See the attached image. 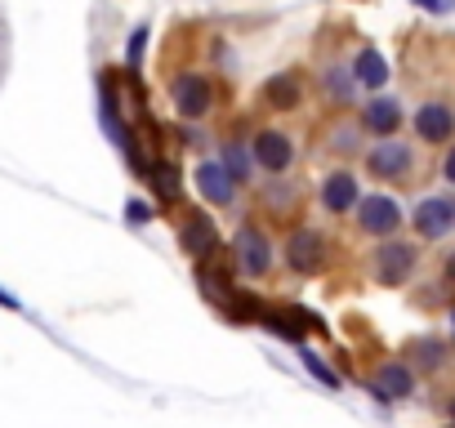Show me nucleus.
<instances>
[{
    "label": "nucleus",
    "instance_id": "4",
    "mask_svg": "<svg viewBox=\"0 0 455 428\" xmlns=\"http://www.w3.org/2000/svg\"><path fill=\"white\" fill-rule=\"evenodd\" d=\"M170 103H174V112H179V116H188V121L205 116V112H210V103H214L210 81H205V76H196V72L174 76V81H170Z\"/></svg>",
    "mask_w": 455,
    "mask_h": 428
},
{
    "label": "nucleus",
    "instance_id": "18",
    "mask_svg": "<svg viewBox=\"0 0 455 428\" xmlns=\"http://www.w3.org/2000/svg\"><path fill=\"white\" fill-rule=\"evenodd\" d=\"M143 50H148V32H143V28H139V32H134V36H130V50H125V63H130V67H134V63H139V59H143Z\"/></svg>",
    "mask_w": 455,
    "mask_h": 428
},
{
    "label": "nucleus",
    "instance_id": "1",
    "mask_svg": "<svg viewBox=\"0 0 455 428\" xmlns=\"http://www.w3.org/2000/svg\"><path fill=\"white\" fill-rule=\"evenodd\" d=\"M366 170L375 178H393V183H406V174L415 170V156H411V143H402L397 134L379 139L371 152H366Z\"/></svg>",
    "mask_w": 455,
    "mask_h": 428
},
{
    "label": "nucleus",
    "instance_id": "6",
    "mask_svg": "<svg viewBox=\"0 0 455 428\" xmlns=\"http://www.w3.org/2000/svg\"><path fill=\"white\" fill-rule=\"evenodd\" d=\"M251 156H255V165H264L268 174H286V170L295 165V143H291V134H282V130H264V134L255 139Z\"/></svg>",
    "mask_w": 455,
    "mask_h": 428
},
{
    "label": "nucleus",
    "instance_id": "23",
    "mask_svg": "<svg viewBox=\"0 0 455 428\" xmlns=\"http://www.w3.org/2000/svg\"><path fill=\"white\" fill-rule=\"evenodd\" d=\"M451 273H455V259H451Z\"/></svg>",
    "mask_w": 455,
    "mask_h": 428
},
{
    "label": "nucleus",
    "instance_id": "16",
    "mask_svg": "<svg viewBox=\"0 0 455 428\" xmlns=\"http://www.w3.org/2000/svg\"><path fill=\"white\" fill-rule=\"evenodd\" d=\"M326 90H331L335 99H353L357 81H353V72H344V67H331V72H326Z\"/></svg>",
    "mask_w": 455,
    "mask_h": 428
},
{
    "label": "nucleus",
    "instance_id": "15",
    "mask_svg": "<svg viewBox=\"0 0 455 428\" xmlns=\"http://www.w3.org/2000/svg\"><path fill=\"white\" fill-rule=\"evenodd\" d=\"M223 170L233 174V183H246V178L255 174V156H251L242 143H228V147H223Z\"/></svg>",
    "mask_w": 455,
    "mask_h": 428
},
{
    "label": "nucleus",
    "instance_id": "13",
    "mask_svg": "<svg viewBox=\"0 0 455 428\" xmlns=\"http://www.w3.org/2000/svg\"><path fill=\"white\" fill-rule=\"evenodd\" d=\"M397 125H402V103L397 99H371L362 107V130L388 139V134H397Z\"/></svg>",
    "mask_w": 455,
    "mask_h": 428
},
{
    "label": "nucleus",
    "instance_id": "10",
    "mask_svg": "<svg viewBox=\"0 0 455 428\" xmlns=\"http://www.w3.org/2000/svg\"><path fill=\"white\" fill-rule=\"evenodd\" d=\"M357 201H362V187H357V178L348 170L326 174V183H322V210L326 214H348Z\"/></svg>",
    "mask_w": 455,
    "mask_h": 428
},
{
    "label": "nucleus",
    "instance_id": "7",
    "mask_svg": "<svg viewBox=\"0 0 455 428\" xmlns=\"http://www.w3.org/2000/svg\"><path fill=\"white\" fill-rule=\"evenodd\" d=\"M286 264L304 277H313L322 264H326V237L313 233V228H299L291 242H286Z\"/></svg>",
    "mask_w": 455,
    "mask_h": 428
},
{
    "label": "nucleus",
    "instance_id": "19",
    "mask_svg": "<svg viewBox=\"0 0 455 428\" xmlns=\"http://www.w3.org/2000/svg\"><path fill=\"white\" fill-rule=\"evenodd\" d=\"M268 94H273V99H282V103H295V99H299V90H295V81H291V76H286V81H273V85H268Z\"/></svg>",
    "mask_w": 455,
    "mask_h": 428
},
{
    "label": "nucleus",
    "instance_id": "24",
    "mask_svg": "<svg viewBox=\"0 0 455 428\" xmlns=\"http://www.w3.org/2000/svg\"><path fill=\"white\" fill-rule=\"evenodd\" d=\"M451 415H455V406H451Z\"/></svg>",
    "mask_w": 455,
    "mask_h": 428
},
{
    "label": "nucleus",
    "instance_id": "21",
    "mask_svg": "<svg viewBox=\"0 0 455 428\" xmlns=\"http://www.w3.org/2000/svg\"><path fill=\"white\" fill-rule=\"evenodd\" d=\"M442 178L455 187V143H451V152H446V161H442Z\"/></svg>",
    "mask_w": 455,
    "mask_h": 428
},
{
    "label": "nucleus",
    "instance_id": "8",
    "mask_svg": "<svg viewBox=\"0 0 455 428\" xmlns=\"http://www.w3.org/2000/svg\"><path fill=\"white\" fill-rule=\"evenodd\" d=\"M237 268L246 277H264L273 268V246H268L264 233H255V228H242L237 233Z\"/></svg>",
    "mask_w": 455,
    "mask_h": 428
},
{
    "label": "nucleus",
    "instance_id": "22",
    "mask_svg": "<svg viewBox=\"0 0 455 428\" xmlns=\"http://www.w3.org/2000/svg\"><path fill=\"white\" fill-rule=\"evenodd\" d=\"M415 5H424V10H433V14H442V10H451V0H415Z\"/></svg>",
    "mask_w": 455,
    "mask_h": 428
},
{
    "label": "nucleus",
    "instance_id": "17",
    "mask_svg": "<svg viewBox=\"0 0 455 428\" xmlns=\"http://www.w3.org/2000/svg\"><path fill=\"white\" fill-rule=\"evenodd\" d=\"M304 366H308V370H313V375H317V379H322L326 388H339V375H335V370H331V366H326L322 357H313V353H304Z\"/></svg>",
    "mask_w": 455,
    "mask_h": 428
},
{
    "label": "nucleus",
    "instance_id": "9",
    "mask_svg": "<svg viewBox=\"0 0 455 428\" xmlns=\"http://www.w3.org/2000/svg\"><path fill=\"white\" fill-rule=\"evenodd\" d=\"M196 192H201L210 205H233L237 183H233V174L223 170V161H201V165H196Z\"/></svg>",
    "mask_w": 455,
    "mask_h": 428
},
{
    "label": "nucleus",
    "instance_id": "12",
    "mask_svg": "<svg viewBox=\"0 0 455 428\" xmlns=\"http://www.w3.org/2000/svg\"><path fill=\"white\" fill-rule=\"evenodd\" d=\"M415 392V375L406 361H384L375 370V397L379 401H397V397H411Z\"/></svg>",
    "mask_w": 455,
    "mask_h": 428
},
{
    "label": "nucleus",
    "instance_id": "14",
    "mask_svg": "<svg viewBox=\"0 0 455 428\" xmlns=\"http://www.w3.org/2000/svg\"><path fill=\"white\" fill-rule=\"evenodd\" d=\"M353 81H357L362 90H384V85H388V63H384V54L366 45V50L357 54V63H353Z\"/></svg>",
    "mask_w": 455,
    "mask_h": 428
},
{
    "label": "nucleus",
    "instance_id": "20",
    "mask_svg": "<svg viewBox=\"0 0 455 428\" xmlns=\"http://www.w3.org/2000/svg\"><path fill=\"white\" fill-rule=\"evenodd\" d=\"M357 139H362V130H357V125H344V130L335 134V147H339V152H357Z\"/></svg>",
    "mask_w": 455,
    "mask_h": 428
},
{
    "label": "nucleus",
    "instance_id": "5",
    "mask_svg": "<svg viewBox=\"0 0 455 428\" xmlns=\"http://www.w3.org/2000/svg\"><path fill=\"white\" fill-rule=\"evenodd\" d=\"M411 224H415V233H419L424 242H442V237L455 228V201H446V196H424V201L415 205V214H411Z\"/></svg>",
    "mask_w": 455,
    "mask_h": 428
},
{
    "label": "nucleus",
    "instance_id": "25",
    "mask_svg": "<svg viewBox=\"0 0 455 428\" xmlns=\"http://www.w3.org/2000/svg\"><path fill=\"white\" fill-rule=\"evenodd\" d=\"M451 321H455V313H451Z\"/></svg>",
    "mask_w": 455,
    "mask_h": 428
},
{
    "label": "nucleus",
    "instance_id": "2",
    "mask_svg": "<svg viewBox=\"0 0 455 428\" xmlns=\"http://www.w3.org/2000/svg\"><path fill=\"white\" fill-rule=\"evenodd\" d=\"M353 210H357V228L371 237H393L402 228V205L393 196H362Z\"/></svg>",
    "mask_w": 455,
    "mask_h": 428
},
{
    "label": "nucleus",
    "instance_id": "11",
    "mask_svg": "<svg viewBox=\"0 0 455 428\" xmlns=\"http://www.w3.org/2000/svg\"><path fill=\"white\" fill-rule=\"evenodd\" d=\"M415 134H419L424 143H451V134H455V112H451L446 103H424V107L415 112Z\"/></svg>",
    "mask_w": 455,
    "mask_h": 428
},
{
    "label": "nucleus",
    "instance_id": "3",
    "mask_svg": "<svg viewBox=\"0 0 455 428\" xmlns=\"http://www.w3.org/2000/svg\"><path fill=\"white\" fill-rule=\"evenodd\" d=\"M415 259H419V250L411 246V242H384L379 250H375V281L379 286H402L411 273H415Z\"/></svg>",
    "mask_w": 455,
    "mask_h": 428
}]
</instances>
